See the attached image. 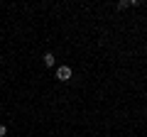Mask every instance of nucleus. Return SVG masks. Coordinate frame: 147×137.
Segmentation results:
<instances>
[{"label":"nucleus","instance_id":"obj_3","mask_svg":"<svg viewBox=\"0 0 147 137\" xmlns=\"http://www.w3.org/2000/svg\"><path fill=\"white\" fill-rule=\"evenodd\" d=\"M127 5H130V3H127V0H120V3H118V5H115V7H118V10H125V7H127Z\"/></svg>","mask_w":147,"mask_h":137},{"label":"nucleus","instance_id":"obj_1","mask_svg":"<svg viewBox=\"0 0 147 137\" xmlns=\"http://www.w3.org/2000/svg\"><path fill=\"white\" fill-rule=\"evenodd\" d=\"M57 79L59 81H69V79H71V68H69V66H59L57 68Z\"/></svg>","mask_w":147,"mask_h":137},{"label":"nucleus","instance_id":"obj_2","mask_svg":"<svg viewBox=\"0 0 147 137\" xmlns=\"http://www.w3.org/2000/svg\"><path fill=\"white\" fill-rule=\"evenodd\" d=\"M54 64H57V56H54L52 52H47L44 54V66H54Z\"/></svg>","mask_w":147,"mask_h":137},{"label":"nucleus","instance_id":"obj_4","mask_svg":"<svg viewBox=\"0 0 147 137\" xmlns=\"http://www.w3.org/2000/svg\"><path fill=\"white\" fill-rule=\"evenodd\" d=\"M5 135H7V127H5V125H0V137H5Z\"/></svg>","mask_w":147,"mask_h":137}]
</instances>
